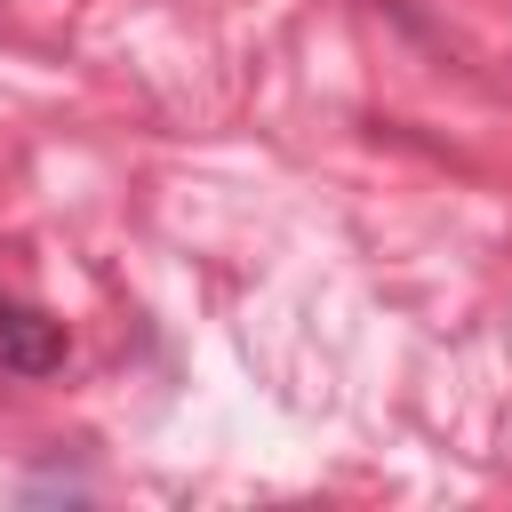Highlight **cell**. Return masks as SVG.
<instances>
[{
  "mask_svg": "<svg viewBox=\"0 0 512 512\" xmlns=\"http://www.w3.org/2000/svg\"><path fill=\"white\" fill-rule=\"evenodd\" d=\"M0 368L8 376L64 368V320H48L40 304H0Z\"/></svg>",
  "mask_w": 512,
  "mask_h": 512,
  "instance_id": "cell-1",
  "label": "cell"
}]
</instances>
